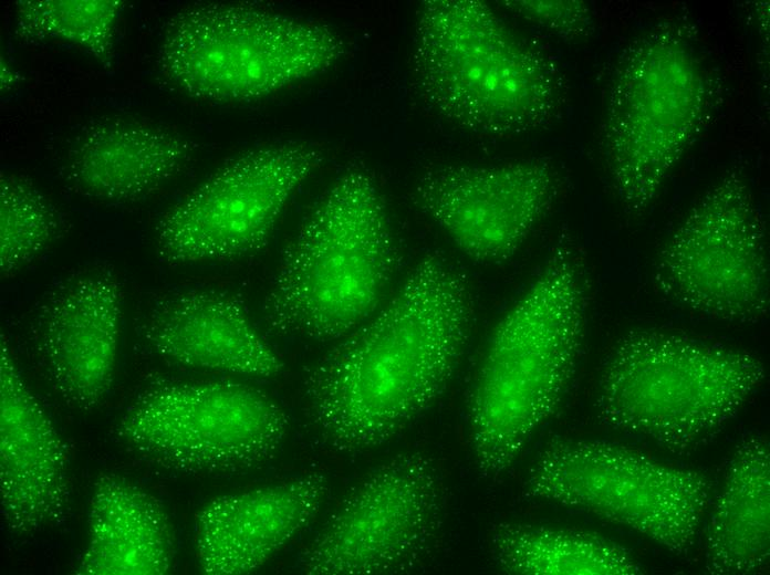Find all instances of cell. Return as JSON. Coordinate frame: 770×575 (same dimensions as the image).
<instances>
[{"mask_svg": "<svg viewBox=\"0 0 770 575\" xmlns=\"http://www.w3.org/2000/svg\"><path fill=\"white\" fill-rule=\"evenodd\" d=\"M472 316L461 271L441 254L424 257L392 297L304 376L303 412L315 442L357 454L402 431L450 383Z\"/></svg>", "mask_w": 770, "mask_h": 575, "instance_id": "1", "label": "cell"}, {"mask_svg": "<svg viewBox=\"0 0 770 575\" xmlns=\"http://www.w3.org/2000/svg\"><path fill=\"white\" fill-rule=\"evenodd\" d=\"M583 270L560 240L488 339L467 400L469 445L485 478L513 466L568 391L584 337Z\"/></svg>", "mask_w": 770, "mask_h": 575, "instance_id": "2", "label": "cell"}, {"mask_svg": "<svg viewBox=\"0 0 770 575\" xmlns=\"http://www.w3.org/2000/svg\"><path fill=\"white\" fill-rule=\"evenodd\" d=\"M398 262L384 197L364 166L346 168L285 249L263 318L278 335L343 338L383 304Z\"/></svg>", "mask_w": 770, "mask_h": 575, "instance_id": "3", "label": "cell"}, {"mask_svg": "<svg viewBox=\"0 0 770 575\" xmlns=\"http://www.w3.org/2000/svg\"><path fill=\"white\" fill-rule=\"evenodd\" d=\"M413 65L426 104L475 134H524L562 107V77L551 58L480 0L423 1Z\"/></svg>", "mask_w": 770, "mask_h": 575, "instance_id": "4", "label": "cell"}, {"mask_svg": "<svg viewBox=\"0 0 770 575\" xmlns=\"http://www.w3.org/2000/svg\"><path fill=\"white\" fill-rule=\"evenodd\" d=\"M766 376L755 355L659 330L623 335L602 367L600 420L673 453L712 440Z\"/></svg>", "mask_w": 770, "mask_h": 575, "instance_id": "5", "label": "cell"}, {"mask_svg": "<svg viewBox=\"0 0 770 575\" xmlns=\"http://www.w3.org/2000/svg\"><path fill=\"white\" fill-rule=\"evenodd\" d=\"M691 30L666 20L618 55L600 133L601 153L621 205L641 215L701 132L710 87Z\"/></svg>", "mask_w": 770, "mask_h": 575, "instance_id": "6", "label": "cell"}, {"mask_svg": "<svg viewBox=\"0 0 770 575\" xmlns=\"http://www.w3.org/2000/svg\"><path fill=\"white\" fill-rule=\"evenodd\" d=\"M345 54L333 29L239 3L188 7L167 22L158 64L181 93L249 102L319 75Z\"/></svg>", "mask_w": 770, "mask_h": 575, "instance_id": "7", "label": "cell"}, {"mask_svg": "<svg viewBox=\"0 0 770 575\" xmlns=\"http://www.w3.org/2000/svg\"><path fill=\"white\" fill-rule=\"evenodd\" d=\"M523 489L529 498L629 529L675 555L694 547L715 490L700 471L594 439L548 442L531 463Z\"/></svg>", "mask_w": 770, "mask_h": 575, "instance_id": "8", "label": "cell"}, {"mask_svg": "<svg viewBox=\"0 0 770 575\" xmlns=\"http://www.w3.org/2000/svg\"><path fill=\"white\" fill-rule=\"evenodd\" d=\"M289 428L285 411L251 386L160 380L132 401L114 436L128 452L163 469L226 474L271 461Z\"/></svg>", "mask_w": 770, "mask_h": 575, "instance_id": "9", "label": "cell"}, {"mask_svg": "<svg viewBox=\"0 0 770 575\" xmlns=\"http://www.w3.org/2000/svg\"><path fill=\"white\" fill-rule=\"evenodd\" d=\"M654 278L665 296L716 320L768 314L764 228L740 170L725 172L689 210L659 251Z\"/></svg>", "mask_w": 770, "mask_h": 575, "instance_id": "10", "label": "cell"}, {"mask_svg": "<svg viewBox=\"0 0 770 575\" xmlns=\"http://www.w3.org/2000/svg\"><path fill=\"white\" fill-rule=\"evenodd\" d=\"M444 518V489L433 459L405 452L383 462L340 502L302 552L309 575H381L417 567Z\"/></svg>", "mask_w": 770, "mask_h": 575, "instance_id": "11", "label": "cell"}, {"mask_svg": "<svg viewBox=\"0 0 770 575\" xmlns=\"http://www.w3.org/2000/svg\"><path fill=\"white\" fill-rule=\"evenodd\" d=\"M313 144L284 142L230 159L160 218V260L189 264L232 260L261 250L301 185L320 167Z\"/></svg>", "mask_w": 770, "mask_h": 575, "instance_id": "12", "label": "cell"}, {"mask_svg": "<svg viewBox=\"0 0 770 575\" xmlns=\"http://www.w3.org/2000/svg\"><path fill=\"white\" fill-rule=\"evenodd\" d=\"M561 179L542 158L493 165H448L425 172L414 200L469 259L502 264L550 210Z\"/></svg>", "mask_w": 770, "mask_h": 575, "instance_id": "13", "label": "cell"}, {"mask_svg": "<svg viewBox=\"0 0 770 575\" xmlns=\"http://www.w3.org/2000/svg\"><path fill=\"white\" fill-rule=\"evenodd\" d=\"M8 341L0 342V508L15 535L61 523L71 502L69 453L28 387Z\"/></svg>", "mask_w": 770, "mask_h": 575, "instance_id": "14", "label": "cell"}, {"mask_svg": "<svg viewBox=\"0 0 770 575\" xmlns=\"http://www.w3.org/2000/svg\"><path fill=\"white\" fill-rule=\"evenodd\" d=\"M122 297L107 271L84 272L59 285L37 315L35 342L62 399L90 410L112 387L121 335Z\"/></svg>", "mask_w": 770, "mask_h": 575, "instance_id": "15", "label": "cell"}, {"mask_svg": "<svg viewBox=\"0 0 770 575\" xmlns=\"http://www.w3.org/2000/svg\"><path fill=\"white\" fill-rule=\"evenodd\" d=\"M327 477H300L210 500L195 519L198 565L208 575L260 568L300 533L329 493Z\"/></svg>", "mask_w": 770, "mask_h": 575, "instance_id": "16", "label": "cell"}, {"mask_svg": "<svg viewBox=\"0 0 770 575\" xmlns=\"http://www.w3.org/2000/svg\"><path fill=\"white\" fill-rule=\"evenodd\" d=\"M147 345L177 365L251 377H274L280 355L252 324L244 303L217 289L164 297L142 327Z\"/></svg>", "mask_w": 770, "mask_h": 575, "instance_id": "17", "label": "cell"}, {"mask_svg": "<svg viewBox=\"0 0 770 575\" xmlns=\"http://www.w3.org/2000/svg\"><path fill=\"white\" fill-rule=\"evenodd\" d=\"M181 135L139 122L113 119L85 128L71 145L63 174L79 192L105 202L148 196L190 159Z\"/></svg>", "mask_w": 770, "mask_h": 575, "instance_id": "18", "label": "cell"}, {"mask_svg": "<svg viewBox=\"0 0 770 575\" xmlns=\"http://www.w3.org/2000/svg\"><path fill=\"white\" fill-rule=\"evenodd\" d=\"M80 575H164L175 561V535L162 503L124 477L103 474L89 505Z\"/></svg>", "mask_w": 770, "mask_h": 575, "instance_id": "19", "label": "cell"}, {"mask_svg": "<svg viewBox=\"0 0 770 575\" xmlns=\"http://www.w3.org/2000/svg\"><path fill=\"white\" fill-rule=\"evenodd\" d=\"M704 562L712 575H747L770 562V448L764 437L742 440L714 496Z\"/></svg>", "mask_w": 770, "mask_h": 575, "instance_id": "20", "label": "cell"}, {"mask_svg": "<svg viewBox=\"0 0 770 575\" xmlns=\"http://www.w3.org/2000/svg\"><path fill=\"white\" fill-rule=\"evenodd\" d=\"M489 550L497 565L516 575H637L643 567L628 551L600 535L570 529L506 522Z\"/></svg>", "mask_w": 770, "mask_h": 575, "instance_id": "21", "label": "cell"}, {"mask_svg": "<svg viewBox=\"0 0 770 575\" xmlns=\"http://www.w3.org/2000/svg\"><path fill=\"white\" fill-rule=\"evenodd\" d=\"M123 8L122 0H20L15 2V32L23 40L73 43L110 65Z\"/></svg>", "mask_w": 770, "mask_h": 575, "instance_id": "22", "label": "cell"}, {"mask_svg": "<svg viewBox=\"0 0 770 575\" xmlns=\"http://www.w3.org/2000/svg\"><path fill=\"white\" fill-rule=\"evenodd\" d=\"M60 217L27 178L0 177V270L10 274L35 259L55 238Z\"/></svg>", "mask_w": 770, "mask_h": 575, "instance_id": "23", "label": "cell"}, {"mask_svg": "<svg viewBox=\"0 0 770 575\" xmlns=\"http://www.w3.org/2000/svg\"><path fill=\"white\" fill-rule=\"evenodd\" d=\"M504 10L551 33L575 40L594 31V15L587 3L579 0H504Z\"/></svg>", "mask_w": 770, "mask_h": 575, "instance_id": "24", "label": "cell"}, {"mask_svg": "<svg viewBox=\"0 0 770 575\" xmlns=\"http://www.w3.org/2000/svg\"><path fill=\"white\" fill-rule=\"evenodd\" d=\"M1 91L11 88L20 79L19 74L1 58Z\"/></svg>", "mask_w": 770, "mask_h": 575, "instance_id": "25", "label": "cell"}]
</instances>
